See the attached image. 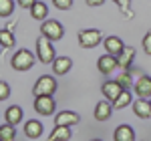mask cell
I'll return each mask as SVG.
<instances>
[{"mask_svg": "<svg viewBox=\"0 0 151 141\" xmlns=\"http://www.w3.org/2000/svg\"><path fill=\"white\" fill-rule=\"evenodd\" d=\"M35 65V55L28 50V48H18L14 55L10 57V67L18 73L22 70H30Z\"/></svg>", "mask_w": 151, "mask_h": 141, "instance_id": "1", "label": "cell"}, {"mask_svg": "<svg viewBox=\"0 0 151 141\" xmlns=\"http://www.w3.org/2000/svg\"><path fill=\"white\" fill-rule=\"evenodd\" d=\"M36 57H38V60L42 65H50V63H55V59H57V53H55L52 42L48 38H45V36H38L36 38Z\"/></svg>", "mask_w": 151, "mask_h": 141, "instance_id": "2", "label": "cell"}, {"mask_svg": "<svg viewBox=\"0 0 151 141\" xmlns=\"http://www.w3.org/2000/svg\"><path fill=\"white\" fill-rule=\"evenodd\" d=\"M32 93H35V97H52V95L57 93V79L50 77V75H42L35 83Z\"/></svg>", "mask_w": 151, "mask_h": 141, "instance_id": "3", "label": "cell"}, {"mask_svg": "<svg viewBox=\"0 0 151 141\" xmlns=\"http://www.w3.org/2000/svg\"><path fill=\"white\" fill-rule=\"evenodd\" d=\"M103 32L97 28H83L79 30V47L81 48H95L99 42H103Z\"/></svg>", "mask_w": 151, "mask_h": 141, "instance_id": "4", "label": "cell"}, {"mask_svg": "<svg viewBox=\"0 0 151 141\" xmlns=\"http://www.w3.org/2000/svg\"><path fill=\"white\" fill-rule=\"evenodd\" d=\"M65 35V28H63V24L55 20V18H50V20H45V22L40 24V36H45L48 38L50 42L52 40H60Z\"/></svg>", "mask_w": 151, "mask_h": 141, "instance_id": "5", "label": "cell"}, {"mask_svg": "<svg viewBox=\"0 0 151 141\" xmlns=\"http://www.w3.org/2000/svg\"><path fill=\"white\" fill-rule=\"evenodd\" d=\"M133 91L137 95V99H151V77L149 75H141L139 79L135 81V87Z\"/></svg>", "mask_w": 151, "mask_h": 141, "instance_id": "6", "label": "cell"}, {"mask_svg": "<svg viewBox=\"0 0 151 141\" xmlns=\"http://www.w3.org/2000/svg\"><path fill=\"white\" fill-rule=\"evenodd\" d=\"M55 109H57V103H55L52 97H36L35 99V111L38 115H45V117L52 115Z\"/></svg>", "mask_w": 151, "mask_h": 141, "instance_id": "7", "label": "cell"}, {"mask_svg": "<svg viewBox=\"0 0 151 141\" xmlns=\"http://www.w3.org/2000/svg\"><path fill=\"white\" fill-rule=\"evenodd\" d=\"M103 45H105V50H107V55H111V57H119L121 53H123V48L127 47L119 36H107L103 40Z\"/></svg>", "mask_w": 151, "mask_h": 141, "instance_id": "8", "label": "cell"}, {"mask_svg": "<svg viewBox=\"0 0 151 141\" xmlns=\"http://www.w3.org/2000/svg\"><path fill=\"white\" fill-rule=\"evenodd\" d=\"M79 121H81V117H79V113H75V111H60V113H57V117H55L57 127H73V125H77Z\"/></svg>", "mask_w": 151, "mask_h": 141, "instance_id": "9", "label": "cell"}, {"mask_svg": "<svg viewBox=\"0 0 151 141\" xmlns=\"http://www.w3.org/2000/svg\"><path fill=\"white\" fill-rule=\"evenodd\" d=\"M101 91H103L105 99L113 103V101H115V99H117V97H119L121 93H123L125 89H123V87H121V85H119L117 81H105V83H103V87H101Z\"/></svg>", "mask_w": 151, "mask_h": 141, "instance_id": "10", "label": "cell"}, {"mask_svg": "<svg viewBox=\"0 0 151 141\" xmlns=\"http://www.w3.org/2000/svg\"><path fill=\"white\" fill-rule=\"evenodd\" d=\"M117 67H119L117 65V57H111L107 53H105L103 57H99V60H97V69H99V73H103V75H111Z\"/></svg>", "mask_w": 151, "mask_h": 141, "instance_id": "11", "label": "cell"}, {"mask_svg": "<svg viewBox=\"0 0 151 141\" xmlns=\"http://www.w3.org/2000/svg\"><path fill=\"white\" fill-rule=\"evenodd\" d=\"M131 107H133V113L139 119H149L151 117V101H147V99H135Z\"/></svg>", "mask_w": 151, "mask_h": 141, "instance_id": "12", "label": "cell"}, {"mask_svg": "<svg viewBox=\"0 0 151 141\" xmlns=\"http://www.w3.org/2000/svg\"><path fill=\"white\" fill-rule=\"evenodd\" d=\"M111 113H113V103L111 101H99L95 105V111H93L97 121H107V119L111 117Z\"/></svg>", "mask_w": 151, "mask_h": 141, "instance_id": "13", "label": "cell"}, {"mask_svg": "<svg viewBox=\"0 0 151 141\" xmlns=\"http://www.w3.org/2000/svg\"><path fill=\"white\" fill-rule=\"evenodd\" d=\"M24 135H26L28 139H38V137L42 135V123L36 121V119L26 121V123H24Z\"/></svg>", "mask_w": 151, "mask_h": 141, "instance_id": "14", "label": "cell"}, {"mask_svg": "<svg viewBox=\"0 0 151 141\" xmlns=\"http://www.w3.org/2000/svg\"><path fill=\"white\" fill-rule=\"evenodd\" d=\"M113 141H135V131L131 125H119L113 131Z\"/></svg>", "mask_w": 151, "mask_h": 141, "instance_id": "15", "label": "cell"}, {"mask_svg": "<svg viewBox=\"0 0 151 141\" xmlns=\"http://www.w3.org/2000/svg\"><path fill=\"white\" fill-rule=\"evenodd\" d=\"M133 60H135V48H133V47H125V48H123V53L117 57V65H119L121 69L129 70V67L133 65Z\"/></svg>", "mask_w": 151, "mask_h": 141, "instance_id": "16", "label": "cell"}, {"mask_svg": "<svg viewBox=\"0 0 151 141\" xmlns=\"http://www.w3.org/2000/svg\"><path fill=\"white\" fill-rule=\"evenodd\" d=\"M70 69H73L70 57H57L52 63V73H57V75H67Z\"/></svg>", "mask_w": 151, "mask_h": 141, "instance_id": "17", "label": "cell"}, {"mask_svg": "<svg viewBox=\"0 0 151 141\" xmlns=\"http://www.w3.org/2000/svg\"><path fill=\"white\" fill-rule=\"evenodd\" d=\"M4 119H6L8 125H18L22 121V109L18 105H10L6 109V113H4Z\"/></svg>", "mask_w": 151, "mask_h": 141, "instance_id": "18", "label": "cell"}, {"mask_svg": "<svg viewBox=\"0 0 151 141\" xmlns=\"http://www.w3.org/2000/svg\"><path fill=\"white\" fill-rule=\"evenodd\" d=\"M30 16L35 18V20H47V16H48V6L45 4V2H40V0H36L35 2V6L30 8Z\"/></svg>", "mask_w": 151, "mask_h": 141, "instance_id": "19", "label": "cell"}, {"mask_svg": "<svg viewBox=\"0 0 151 141\" xmlns=\"http://www.w3.org/2000/svg\"><path fill=\"white\" fill-rule=\"evenodd\" d=\"M73 137L70 127H55L48 135V141H69Z\"/></svg>", "mask_w": 151, "mask_h": 141, "instance_id": "20", "label": "cell"}, {"mask_svg": "<svg viewBox=\"0 0 151 141\" xmlns=\"http://www.w3.org/2000/svg\"><path fill=\"white\" fill-rule=\"evenodd\" d=\"M0 47L2 48H12L14 47V32L8 28H0Z\"/></svg>", "mask_w": 151, "mask_h": 141, "instance_id": "21", "label": "cell"}, {"mask_svg": "<svg viewBox=\"0 0 151 141\" xmlns=\"http://www.w3.org/2000/svg\"><path fill=\"white\" fill-rule=\"evenodd\" d=\"M127 105H133V99H131V91H123V93L113 101V107L115 109H125Z\"/></svg>", "mask_w": 151, "mask_h": 141, "instance_id": "22", "label": "cell"}, {"mask_svg": "<svg viewBox=\"0 0 151 141\" xmlns=\"http://www.w3.org/2000/svg\"><path fill=\"white\" fill-rule=\"evenodd\" d=\"M0 139L2 141H14L16 139V129H14V125H8V123L0 125Z\"/></svg>", "mask_w": 151, "mask_h": 141, "instance_id": "23", "label": "cell"}, {"mask_svg": "<svg viewBox=\"0 0 151 141\" xmlns=\"http://www.w3.org/2000/svg\"><path fill=\"white\" fill-rule=\"evenodd\" d=\"M115 81L119 83V85H121L125 91H129L131 87H135V83H133V77H131V70H125V73H121V75L117 77Z\"/></svg>", "mask_w": 151, "mask_h": 141, "instance_id": "24", "label": "cell"}, {"mask_svg": "<svg viewBox=\"0 0 151 141\" xmlns=\"http://www.w3.org/2000/svg\"><path fill=\"white\" fill-rule=\"evenodd\" d=\"M113 2L119 6V10L123 12L125 18H133V16H135V12L131 10V0H113Z\"/></svg>", "mask_w": 151, "mask_h": 141, "instance_id": "25", "label": "cell"}, {"mask_svg": "<svg viewBox=\"0 0 151 141\" xmlns=\"http://www.w3.org/2000/svg\"><path fill=\"white\" fill-rule=\"evenodd\" d=\"M14 12V0H0V18H8Z\"/></svg>", "mask_w": 151, "mask_h": 141, "instance_id": "26", "label": "cell"}, {"mask_svg": "<svg viewBox=\"0 0 151 141\" xmlns=\"http://www.w3.org/2000/svg\"><path fill=\"white\" fill-rule=\"evenodd\" d=\"M8 97H10V85L0 81V101H6Z\"/></svg>", "mask_w": 151, "mask_h": 141, "instance_id": "27", "label": "cell"}, {"mask_svg": "<svg viewBox=\"0 0 151 141\" xmlns=\"http://www.w3.org/2000/svg\"><path fill=\"white\" fill-rule=\"evenodd\" d=\"M52 4L58 10H69L70 6H73V0H52Z\"/></svg>", "mask_w": 151, "mask_h": 141, "instance_id": "28", "label": "cell"}, {"mask_svg": "<svg viewBox=\"0 0 151 141\" xmlns=\"http://www.w3.org/2000/svg\"><path fill=\"white\" fill-rule=\"evenodd\" d=\"M143 50L151 57V30H147L145 36H143Z\"/></svg>", "mask_w": 151, "mask_h": 141, "instance_id": "29", "label": "cell"}, {"mask_svg": "<svg viewBox=\"0 0 151 141\" xmlns=\"http://www.w3.org/2000/svg\"><path fill=\"white\" fill-rule=\"evenodd\" d=\"M35 2H36V0H18V6H20V8H28V10H30V8L35 6Z\"/></svg>", "mask_w": 151, "mask_h": 141, "instance_id": "30", "label": "cell"}, {"mask_svg": "<svg viewBox=\"0 0 151 141\" xmlns=\"http://www.w3.org/2000/svg\"><path fill=\"white\" fill-rule=\"evenodd\" d=\"M87 2V6H91V8H97V6H101L105 0H85Z\"/></svg>", "mask_w": 151, "mask_h": 141, "instance_id": "31", "label": "cell"}, {"mask_svg": "<svg viewBox=\"0 0 151 141\" xmlns=\"http://www.w3.org/2000/svg\"><path fill=\"white\" fill-rule=\"evenodd\" d=\"M93 141H101V139H93Z\"/></svg>", "mask_w": 151, "mask_h": 141, "instance_id": "32", "label": "cell"}, {"mask_svg": "<svg viewBox=\"0 0 151 141\" xmlns=\"http://www.w3.org/2000/svg\"><path fill=\"white\" fill-rule=\"evenodd\" d=\"M149 101H151V99H149Z\"/></svg>", "mask_w": 151, "mask_h": 141, "instance_id": "33", "label": "cell"}, {"mask_svg": "<svg viewBox=\"0 0 151 141\" xmlns=\"http://www.w3.org/2000/svg\"><path fill=\"white\" fill-rule=\"evenodd\" d=\"M0 141H2V139H0Z\"/></svg>", "mask_w": 151, "mask_h": 141, "instance_id": "34", "label": "cell"}, {"mask_svg": "<svg viewBox=\"0 0 151 141\" xmlns=\"http://www.w3.org/2000/svg\"><path fill=\"white\" fill-rule=\"evenodd\" d=\"M0 48H2V47H0Z\"/></svg>", "mask_w": 151, "mask_h": 141, "instance_id": "35", "label": "cell"}]
</instances>
